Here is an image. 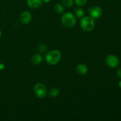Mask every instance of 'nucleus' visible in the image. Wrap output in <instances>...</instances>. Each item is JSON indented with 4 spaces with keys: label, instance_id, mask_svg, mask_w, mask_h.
Segmentation results:
<instances>
[{
    "label": "nucleus",
    "instance_id": "obj_9",
    "mask_svg": "<svg viewBox=\"0 0 121 121\" xmlns=\"http://www.w3.org/2000/svg\"><path fill=\"white\" fill-rule=\"evenodd\" d=\"M87 71H88L87 67L85 64H83V63L79 64L76 67L77 73H78L79 74H80V75H82V76L86 75L87 73Z\"/></svg>",
    "mask_w": 121,
    "mask_h": 121
},
{
    "label": "nucleus",
    "instance_id": "obj_2",
    "mask_svg": "<svg viewBox=\"0 0 121 121\" xmlns=\"http://www.w3.org/2000/svg\"><path fill=\"white\" fill-rule=\"evenodd\" d=\"M61 23L67 28H72L76 23V19L75 17L71 13L67 12L62 15L61 18Z\"/></svg>",
    "mask_w": 121,
    "mask_h": 121
},
{
    "label": "nucleus",
    "instance_id": "obj_19",
    "mask_svg": "<svg viewBox=\"0 0 121 121\" xmlns=\"http://www.w3.org/2000/svg\"><path fill=\"white\" fill-rule=\"evenodd\" d=\"M4 68V66L2 64H0V69L2 70Z\"/></svg>",
    "mask_w": 121,
    "mask_h": 121
},
{
    "label": "nucleus",
    "instance_id": "obj_1",
    "mask_svg": "<svg viewBox=\"0 0 121 121\" xmlns=\"http://www.w3.org/2000/svg\"><path fill=\"white\" fill-rule=\"evenodd\" d=\"M61 54L58 50H53L47 52L46 55V61L50 65H56L61 59Z\"/></svg>",
    "mask_w": 121,
    "mask_h": 121
},
{
    "label": "nucleus",
    "instance_id": "obj_16",
    "mask_svg": "<svg viewBox=\"0 0 121 121\" xmlns=\"http://www.w3.org/2000/svg\"><path fill=\"white\" fill-rule=\"evenodd\" d=\"M87 1L88 0H74V2L77 5L83 6L87 3Z\"/></svg>",
    "mask_w": 121,
    "mask_h": 121
},
{
    "label": "nucleus",
    "instance_id": "obj_3",
    "mask_svg": "<svg viewBox=\"0 0 121 121\" xmlns=\"http://www.w3.org/2000/svg\"><path fill=\"white\" fill-rule=\"evenodd\" d=\"M95 20L91 17H84L80 21V26L83 30L86 32L92 31L95 27Z\"/></svg>",
    "mask_w": 121,
    "mask_h": 121
},
{
    "label": "nucleus",
    "instance_id": "obj_6",
    "mask_svg": "<svg viewBox=\"0 0 121 121\" xmlns=\"http://www.w3.org/2000/svg\"><path fill=\"white\" fill-rule=\"evenodd\" d=\"M88 11L91 17L93 19L99 18L102 15V9L98 6L92 7L88 9Z\"/></svg>",
    "mask_w": 121,
    "mask_h": 121
},
{
    "label": "nucleus",
    "instance_id": "obj_13",
    "mask_svg": "<svg viewBox=\"0 0 121 121\" xmlns=\"http://www.w3.org/2000/svg\"><path fill=\"white\" fill-rule=\"evenodd\" d=\"M75 14L77 17L82 18L85 15V12L82 8H78L75 9Z\"/></svg>",
    "mask_w": 121,
    "mask_h": 121
},
{
    "label": "nucleus",
    "instance_id": "obj_7",
    "mask_svg": "<svg viewBox=\"0 0 121 121\" xmlns=\"http://www.w3.org/2000/svg\"><path fill=\"white\" fill-rule=\"evenodd\" d=\"M20 20L22 23L27 24L30 23L32 20V15L29 11H25L22 12L20 16Z\"/></svg>",
    "mask_w": 121,
    "mask_h": 121
},
{
    "label": "nucleus",
    "instance_id": "obj_20",
    "mask_svg": "<svg viewBox=\"0 0 121 121\" xmlns=\"http://www.w3.org/2000/svg\"><path fill=\"white\" fill-rule=\"evenodd\" d=\"M118 85H119V87H120V88L121 89V81H119V84H118Z\"/></svg>",
    "mask_w": 121,
    "mask_h": 121
},
{
    "label": "nucleus",
    "instance_id": "obj_17",
    "mask_svg": "<svg viewBox=\"0 0 121 121\" xmlns=\"http://www.w3.org/2000/svg\"><path fill=\"white\" fill-rule=\"evenodd\" d=\"M117 76L121 79V67L118 69V70H117Z\"/></svg>",
    "mask_w": 121,
    "mask_h": 121
},
{
    "label": "nucleus",
    "instance_id": "obj_5",
    "mask_svg": "<svg viewBox=\"0 0 121 121\" xmlns=\"http://www.w3.org/2000/svg\"><path fill=\"white\" fill-rule=\"evenodd\" d=\"M105 63L109 67L115 68L119 64V59L114 54H109L105 58Z\"/></svg>",
    "mask_w": 121,
    "mask_h": 121
},
{
    "label": "nucleus",
    "instance_id": "obj_15",
    "mask_svg": "<svg viewBox=\"0 0 121 121\" xmlns=\"http://www.w3.org/2000/svg\"><path fill=\"white\" fill-rule=\"evenodd\" d=\"M38 50H39V52L41 53H45L47 50V47L44 44H40L38 46Z\"/></svg>",
    "mask_w": 121,
    "mask_h": 121
},
{
    "label": "nucleus",
    "instance_id": "obj_10",
    "mask_svg": "<svg viewBox=\"0 0 121 121\" xmlns=\"http://www.w3.org/2000/svg\"><path fill=\"white\" fill-rule=\"evenodd\" d=\"M43 61V57L40 54H34L31 59V62L34 65H37Z\"/></svg>",
    "mask_w": 121,
    "mask_h": 121
},
{
    "label": "nucleus",
    "instance_id": "obj_11",
    "mask_svg": "<svg viewBox=\"0 0 121 121\" xmlns=\"http://www.w3.org/2000/svg\"><path fill=\"white\" fill-rule=\"evenodd\" d=\"M60 93V90L58 87H53L52 89L50 91V95L52 97V98H55L57 97Z\"/></svg>",
    "mask_w": 121,
    "mask_h": 121
},
{
    "label": "nucleus",
    "instance_id": "obj_14",
    "mask_svg": "<svg viewBox=\"0 0 121 121\" xmlns=\"http://www.w3.org/2000/svg\"><path fill=\"white\" fill-rule=\"evenodd\" d=\"M74 0H62V4L65 7L69 8L73 5Z\"/></svg>",
    "mask_w": 121,
    "mask_h": 121
},
{
    "label": "nucleus",
    "instance_id": "obj_8",
    "mask_svg": "<svg viewBox=\"0 0 121 121\" xmlns=\"http://www.w3.org/2000/svg\"><path fill=\"white\" fill-rule=\"evenodd\" d=\"M27 4L30 8L33 9L39 8L42 5V0H27Z\"/></svg>",
    "mask_w": 121,
    "mask_h": 121
},
{
    "label": "nucleus",
    "instance_id": "obj_12",
    "mask_svg": "<svg viewBox=\"0 0 121 121\" xmlns=\"http://www.w3.org/2000/svg\"><path fill=\"white\" fill-rule=\"evenodd\" d=\"M54 9L57 14H61L64 11V6L60 4H57L54 6Z\"/></svg>",
    "mask_w": 121,
    "mask_h": 121
},
{
    "label": "nucleus",
    "instance_id": "obj_4",
    "mask_svg": "<svg viewBox=\"0 0 121 121\" xmlns=\"http://www.w3.org/2000/svg\"><path fill=\"white\" fill-rule=\"evenodd\" d=\"M34 92L37 98H44L47 95V89L43 83H37L34 87Z\"/></svg>",
    "mask_w": 121,
    "mask_h": 121
},
{
    "label": "nucleus",
    "instance_id": "obj_18",
    "mask_svg": "<svg viewBox=\"0 0 121 121\" xmlns=\"http://www.w3.org/2000/svg\"><path fill=\"white\" fill-rule=\"evenodd\" d=\"M51 0H42L43 2H44V3H48Z\"/></svg>",
    "mask_w": 121,
    "mask_h": 121
},
{
    "label": "nucleus",
    "instance_id": "obj_21",
    "mask_svg": "<svg viewBox=\"0 0 121 121\" xmlns=\"http://www.w3.org/2000/svg\"><path fill=\"white\" fill-rule=\"evenodd\" d=\"M1 34H2V33H1V30H0V38H1Z\"/></svg>",
    "mask_w": 121,
    "mask_h": 121
}]
</instances>
